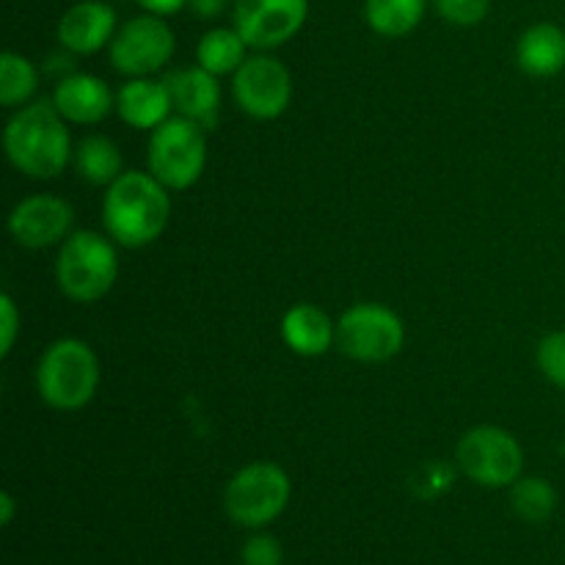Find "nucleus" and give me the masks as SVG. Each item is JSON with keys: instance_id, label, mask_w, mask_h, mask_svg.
<instances>
[{"instance_id": "1", "label": "nucleus", "mask_w": 565, "mask_h": 565, "mask_svg": "<svg viewBox=\"0 0 565 565\" xmlns=\"http://www.w3.org/2000/svg\"><path fill=\"white\" fill-rule=\"evenodd\" d=\"M103 230L116 246L147 248L171 218V191L149 171H125L103 193Z\"/></svg>"}, {"instance_id": "2", "label": "nucleus", "mask_w": 565, "mask_h": 565, "mask_svg": "<svg viewBox=\"0 0 565 565\" xmlns=\"http://www.w3.org/2000/svg\"><path fill=\"white\" fill-rule=\"evenodd\" d=\"M70 121L47 99H33L11 110L3 127V152L9 163L31 180H55L72 163Z\"/></svg>"}, {"instance_id": "3", "label": "nucleus", "mask_w": 565, "mask_h": 565, "mask_svg": "<svg viewBox=\"0 0 565 565\" xmlns=\"http://www.w3.org/2000/svg\"><path fill=\"white\" fill-rule=\"evenodd\" d=\"M99 379L97 353L81 337H61L44 348L33 373L44 406L66 414L81 412L97 397Z\"/></svg>"}, {"instance_id": "4", "label": "nucleus", "mask_w": 565, "mask_h": 565, "mask_svg": "<svg viewBox=\"0 0 565 565\" xmlns=\"http://www.w3.org/2000/svg\"><path fill=\"white\" fill-rule=\"evenodd\" d=\"M116 279H119V254L116 243L105 232L75 230L58 246L55 285L70 301H103L114 290Z\"/></svg>"}, {"instance_id": "5", "label": "nucleus", "mask_w": 565, "mask_h": 565, "mask_svg": "<svg viewBox=\"0 0 565 565\" xmlns=\"http://www.w3.org/2000/svg\"><path fill=\"white\" fill-rule=\"evenodd\" d=\"M207 169V130L185 116H171L149 132L147 171L171 193L188 191Z\"/></svg>"}, {"instance_id": "6", "label": "nucleus", "mask_w": 565, "mask_h": 565, "mask_svg": "<svg viewBox=\"0 0 565 565\" xmlns=\"http://www.w3.org/2000/svg\"><path fill=\"white\" fill-rule=\"evenodd\" d=\"M292 480L279 463L254 461L237 469L224 489V511L237 527L263 530L290 505Z\"/></svg>"}, {"instance_id": "7", "label": "nucleus", "mask_w": 565, "mask_h": 565, "mask_svg": "<svg viewBox=\"0 0 565 565\" xmlns=\"http://www.w3.org/2000/svg\"><path fill=\"white\" fill-rule=\"evenodd\" d=\"M406 345L403 318L386 303L362 301L337 318V351L362 364H381L395 359Z\"/></svg>"}, {"instance_id": "8", "label": "nucleus", "mask_w": 565, "mask_h": 565, "mask_svg": "<svg viewBox=\"0 0 565 565\" xmlns=\"http://www.w3.org/2000/svg\"><path fill=\"white\" fill-rule=\"evenodd\" d=\"M456 463L475 486L511 489L524 475V450L511 430L500 425H475L458 439Z\"/></svg>"}, {"instance_id": "9", "label": "nucleus", "mask_w": 565, "mask_h": 565, "mask_svg": "<svg viewBox=\"0 0 565 565\" xmlns=\"http://www.w3.org/2000/svg\"><path fill=\"white\" fill-rule=\"evenodd\" d=\"M174 53L177 36L169 20L149 11L121 22L108 47L110 66L125 77H154L169 66Z\"/></svg>"}, {"instance_id": "10", "label": "nucleus", "mask_w": 565, "mask_h": 565, "mask_svg": "<svg viewBox=\"0 0 565 565\" xmlns=\"http://www.w3.org/2000/svg\"><path fill=\"white\" fill-rule=\"evenodd\" d=\"M232 97L246 116L274 121L292 103V75L274 53H252L232 75Z\"/></svg>"}, {"instance_id": "11", "label": "nucleus", "mask_w": 565, "mask_h": 565, "mask_svg": "<svg viewBox=\"0 0 565 565\" xmlns=\"http://www.w3.org/2000/svg\"><path fill=\"white\" fill-rule=\"evenodd\" d=\"M309 0H235L232 25L254 53H270L303 31Z\"/></svg>"}, {"instance_id": "12", "label": "nucleus", "mask_w": 565, "mask_h": 565, "mask_svg": "<svg viewBox=\"0 0 565 565\" xmlns=\"http://www.w3.org/2000/svg\"><path fill=\"white\" fill-rule=\"evenodd\" d=\"M75 232V207L55 193H33L9 213V235L17 246L44 252L61 246Z\"/></svg>"}, {"instance_id": "13", "label": "nucleus", "mask_w": 565, "mask_h": 565, "mask_svg": "<svg viewBox=\"0 0 565 565\" xmlns=\"http://www.w3.org/2000/svg\"><path fill=\"white\" fill-rule=\"evenodd\" d=\"M116 28H119V20H116L114 6H108L105 0H77L61 14L58 25H55V39L64 53L94 55L110 47Z\"/></svg>"}, {"instance_id": "14", "label": "nucleus", "mask_w": 565, "mask_h": 565, "mask_svg": "<svg viewBox=\"0 0 565 565\" xmlns=\"http://www.w3.org/2000/svg\"><path fill=\"white\" fill-rule=\"evenodd\" d=\"M50 103L58 108L70 125H99L116 110V94L110 92L108 83L88 72H70L61 75L55 83L53 99Z\"/></svg>"}, {"instance_id": "15", "label": "nucleus", "mask_w": 565, "mask_h": 565, "mask_svg": "<svg viewBox=\"0 0 565 565\" xmlns=\"http://www.w3.org/2000/svg\"><path fill=\"white\" fill-rule=\"evenodd\" d=\"M281 342L301 359H320L337 348V320L323 307L298 301L281 315Z\"/></svg>"}, {"instance_id": "16", "label": "nucleus", "mask_w": 565, "mask_h": 565, "mask_svg": "<svg viewBox=\"0 0 565 565\" xmlns=\"http://www.w3.org/2000/svg\"><path fill=\"white\" fill-rule=\"evenodd\" d=\"M174 114L169 83L158 77H127L116 92V116L127 127L152 132Z\"/></svg>"}, {"instance_id": "17", "label": "nucleus", "mask_w": 565, "mask_h": 565, "mask_svg": "<svg viewBox=\"0 0 565 565\" xmlns=\"http://www.w3.org/2000/svg\"><path fill=\"white\" fill-rule=\"evenodd\" d=\"M174 103V114L196 121L204 130L215 125L221 108V83L202 66H185L166 77Z\"/></svg>"}, {"instance_id": "18", "label": "nucleus", "mask_w": 565, "mask_h": 565, "mask_svg": "<svg viewBox=\"0 0 565 565\" xmlns=\"http://www.w3.org/2000/svg\"><path fill=\"white\" fill-rule=\"evenodd\" d=\"M516 64L530 77H555L565 70V31L557 22H535L516 42Z\"/></svg>"}, {"instance_id": "19", "label": "nucleus", "mask_w": 565, "mask_h": 565, "mask_svg": "<svg viewBox=\"0 0 565 565\" xmlns=\"http://www.w3.org/2000/svg\"><path fill=\"white\" fill-rule=\"evenodd\" d=\"M72 166L83 182L97 188H108L110 182L125 174V160H121L119 147L108 136L83 138L72 154Z\"/></svg>"}, {"instance_id": "20", "label": "nucleus", "mask_w": 565, "mask_h": 565, "mask_svg": "<svg viewBox=\"0 0 565 565\" xmlns=\"http://www.w3.org/2000/svg\"><path fill=\"white\" fill-rule=\"evenodd\" d=\"M248 50L252 47L237 33L235 25L210 28L196 44V64L215 77L235 75L243 66V61L248 58Z\"/></svg>"}, {"instance_id": "21", "label": "nucleus", "mask_w": 565, "mask_h": 565, "mask_svg": "<svg viewBox=\"0 0 565 565\" xmlns=\"http://www.w3.org/2000/svg\"><path fill=\"white\" fill-rule=\"evenodd\" d=\"M430 0H364V22L384 39H403L425 20Z\"/></svg>"}, {"instance_id": "22", "label": "nucleus", "mask_w": 565, "mask_h": 565, "mask_svg": "<svg viewBox=\"0 0 565 565\" xmlns=\"http://www.w3.org/2000/svg\"><path fill=\"white\" fill-rule=\"evenodd\" d=\"M39 92V70L31 58L6 50L0 55V105L6 110L25 108Z\"/></svg>"}, {"instance_id": "23", "label": "nucleus", "mask_w": 565, "mask_h": 565, "mask_svg": "<svg viewBox=\"0 0 565 565\" xmlns=\"http://www.w3.org/2000/svg\"><path fill=\"white\" fill-rule=\"evenodd\" d=\"M511 508L522 522L541 524L552 519L557 511V491L555 486L539 475H522L511 486Z\"/></svg>"}, {"instance_id": "24", "label": "nucleus", "mask_w": 565, "mask_h": 565, "mask_svg": "<svg viewBox=\"0 0 565 565\" xmlns=\"http://www.w3.org/2000/svg\"><path fill=\"white\" fill-rule=\"evenodd\" d=\"M535 362H539L541 375L552 386L565 390V329L541 337L539 348H535Z\"/></svg>"}, {"instance_id": "25", "label": "nucleus", "mask_w": 565, "mask_h": 565, "mask_svg": "<svg viewBox=\"0 0 565 565\" xmlns=\"http://www.w3.org/2000/svg\"><path fill=\"white\" fill-rule=\"evenodd\" d=\"M436 14L456 28H475L489 17L491 0H430Z\"/></svg>"}, {"instance_id": "26", "label": "nucleus", "mask_w": 565, "mask_h": 565, "mask_svg": "<svg viewBox=\"0 0 565 565\" xmlns=\"http://www.w3.org/2000/svg\"><path fill=\"white\" fill-rule=\"evenodd\" d=\"M241 563L243 565H281L285 563V550H281L279 539H274L270 533H254L248 535V541L241 550Z\"/></svg>"}, {"instance_id": "27", "label": "nucleus", "mask_w": 565, "mask_h": 565, "mask_svg": "<svg viewBox=\"0 0 565 565\" xmlns=\"http://www.w3.org/2000/svg\"><path fill=\"white\" fill-rule=\"evenodd\" d=\"M22 331V312L11 292L0 296V356L9 359Z\"/></svg>"}, {"instance_id": "28", "label": "nucleus", "mask_w": 565, "mask_h": 565, "mask_svg": "<svg viewBox=\"0 0 565 565\" xmlns=\"http://www.w3.org/2000/svg\"><path fill=\"white\" fill-rule=\"evenodd\" d=\"M235 0H188V9L199 17V20H215V17L224 14L226 9H232Z\"/></svg>"}, {"instance_id": "29", "label": "nucleus", "mask_w": 565, "mask_h": 565, "mask_svg": "<svg viewBox=\"0 0 565 565\" xmlns=\"http://www.w3.org/2000/svg\"><path fill=\"white\" fill-rule=\"evenodd\" d=\"M136 3L141 6L143 11H149V14L166 17V20H169L171 14H177V11L188 9V0H136Z\"/></svg>"}, {"instance_id": "30", "label": "nucleus", "mask_w": 565, "mask_h": 565, "mask_svg": "<svg viewBox=\"0 0 565 565\" xmlns=\"http://www.w3.org/2000/svg\"><path fill=\"white\" fill-rule=\"evenodd\" d=\"M14 513H17L14 497H11V491H3V494H0V524L9 527V524L14 522Z\"/></svg>"}]
</instances>
